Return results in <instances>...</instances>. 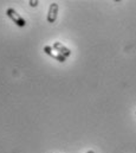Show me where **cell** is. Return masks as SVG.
I'll return each mask as SVG.
<instances>
[{"instance_id": "cell-1", "label": "cell", "mask_w": 136, "mask_h": 153, "mask_svg": "<svg viewBox=\"0 0 136 153\" xmlns=\"http://www.w3.org/2000/svg\"><path fill=\"white\" fill-rule=\"evenodd\" d=\"M6 14H7V17H8V18H10L17 26H19V27H24V26H26V24H27L26 20H25V19H24V18H23V17L14 10V8H11V7L7 8V10H6Z\"/></svg>"}, {"instance_id": "cell-2", "label": "cell", "mask_w": 136, "mask_h": 153, "mask_svg": "<svg viewBox=\"0 0 136 153\" xmlns=\"http://www.w3.org/2000/svg\"><path fill=\"white\" fill-rule=\"evenodd\" d=\"M58 8H59V6H58L57 2L50 4L49 11H47V17H46V19H47L49 23H55L56 22L57 16H58Z\"/></svg>"}, {"instance_id": "cell-3", "label": "cell", "mask_w": 136, "mask_h": 153, "mask_svg": "<svg viewBox=\"0 0 136 153\" xmlns=\"http://www.w3.org/2000/svg\"><path fill=\"white\" fill-rule=\"evenodd\" d=\"M44 52H45L46 55H49L50 57L55 58L56 61L61 62V63H64V62H65V59H67L64 56H62V55H61V53H58L56 50H53V48H52V46H49V45L44 46Z\"/></svg>"}, {"instance_id": "cell-4", "label": "cell", "mask_w": 136, "mask_h": 153, "mask_svg": "<svg viewBox=\"0 0 136 153\" xmlns=\"http://www.w3.org/2000/svg\"><path fill=\"white\" fill-rule=\"evenodd\" d=\"M52 48H53V50H56L58 53H61V55L64 56L65 58L71 55V50H70L69 48H67V46H65L63 43H61V42H55Z\"/></svg>"}, {"instance_id": "cell-5", "label": "cell", "mask_w": 136, "mask_h": 153, "mask_svg": "<svg viewBox=\"0 0 136 153\" xmlns=\"http://www.w3.org/2000/svg\"><path fill=\"white\" fill-rule=\"evenodd\" d=\"M30 5H31L32 7H35V6L38 5V1H33V0H31V1H30Z\"/></svg>"}, {"instance_id": "cell-6", "label": "cell", "mask_w": 136, "mask_h": 153, "mask_svg": "<svg viewBox=\"0 0 136 153\" xmlns=\"http://www.w3.org/2000/svg\"><path fill=\"white\" fill-rule=\"evenodd\" d=\"M86 153H95V151H91V150H90V151H88Z\"/></svg>"}]
</instances>
